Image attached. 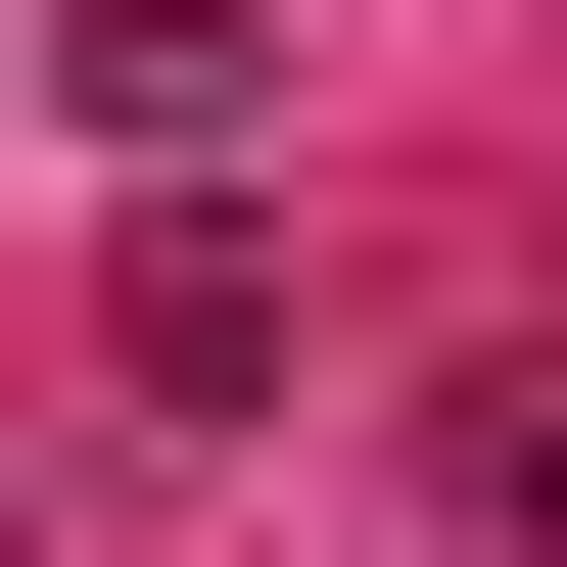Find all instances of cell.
Here are the masks:
<instances>
[{
  "label": "cell",
  "mask_w": 567,
  "mask_h": 567,
  "mask_svg": "<svg viewBox=\"0 0 567 567\" xmlns=\"http://www.w3.org/2000/svg\"><path fill=\"white\" fill-rule=\"evenodd\" d=\"M425 473H473V520H567V331H473V379H425Z\"/></svg>",
  "instance_id": "obj_1"
}]
</instances>
